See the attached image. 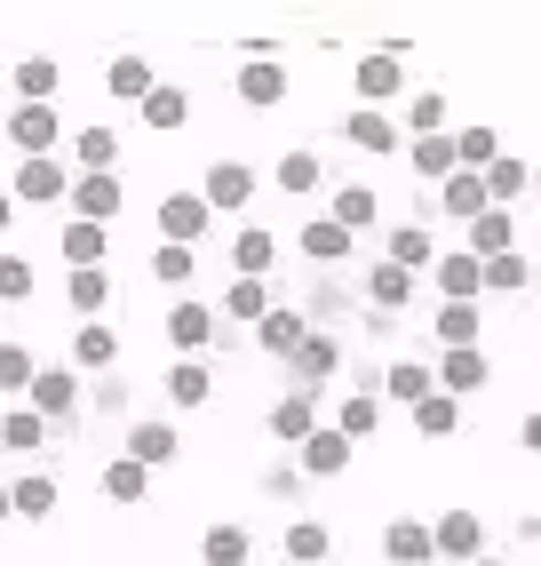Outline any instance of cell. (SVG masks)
Listing matches in <instances>:
<instances>
[{"mask_svg":"<svg viewBox=\"0 0 541 566\" xmlns=\"http://www.w3.org/2000/svg\"><path fill=\"white\" fill-rule=\"evenodd\" d=\"M24 407L41 415L49 431H56V423H72V415L88 407V384H81V367H49V359H41V375H32V391H24Z\"/></svg>","mask_w":541,"mask_h":566,"instance_id":"cell-1","label":"cell"},{"mask_svg":"<svg viewBox=\"0 0 541 566\" xmlns=\"http://www.w3.org/2000/svg\"><path fill=\"white\" fill-rule=\"evenodd\" d=\"M0 128H9V144H17V160H56L64 153V120H56V104H9V120H0Z\"/></svg>","mask_w":541,"mask_h":566,"instance_id":"cell-2","label":"cell"},{"mask_svg":"<svg viewBox=\"0 0 541 566\" xmlns=\"http://www.w3.org/2000/svg\"><path fill=\"white\" fill-rule=\"evenodd\" d=\"M160 335L176 344V359H200L208 344H223V312H215V304H200V295H176L168 319H160Z\"/></svg>","mask_w":541,"mask_h":566,"instance_id":"cell-3","label":"cell"},{"mask_svg":"<svg viewBox=\"0 0 541 566\" xmlns=\"http://www.w3.org/2000/svg\"><path fill=\"white\" fill-rule=\"evenodd\" d=\"M17 208H72V160H17Z\"/></svg>","mask_w":541,"mask_h":566,"instance_id":"cell-4","label":"cell"},{"mask_svg":"<svg viewBox=\"0 0 541 566\" xmlns=\"http://www.w3.org/2000/svg\"><path fill=\"white\" fill-rule=\"evenodd\" d=\"M342 375V335L335 327H311V344L287 359V391H327Z\"/></svg>","mask_w":541,"mask_h":566,"instance_id":"cell-5","label":"cell"},{"mask_svg":"<svg viewBox=\"0 0 541 566\" xmlns=\"http://www.w3.org/2000/svg\"><path fill=\"white\" fill-rule=\"evenodd\" d=\"M255 192H263V176H255L247 160H215V168L200 176V200H208L215 216H247Z\"/></svg>","mask_w":541,"mask_h":566,"instance_id":"cell-6","label":"cell"},{"mask_svg":"<svg viewBox=\"0 0 541 566\" xmlns=\"http://www.w3.org/2000/svg\"><path fill=\"white\" fill-rule=\"evenodd\" d=\"M351 88H359L367 112H382V104L406 88V56H399V49H367V56L351 64Z\"/></svg>","mask_w":541,"mask_h":566,"instance_id":"cell-7","label":"cell"},{"mask_svg":"<svg viewBox=\"0 0 541 566\" xmlns=\"http://www.w3.org/2000/svg\"><path fill=\"white\" fill-rule=\"evenodd\" d=\"M319 423H327L319 391H279V399H270V415H263V431L279 439V447H303V439H311Z\"/></svg>","mask_w":541,"mask_h":566,"instance_id":"cell-8","label":"cell"},{"mask_svg":"<svg viewBox=\"0 0 541 566\" xmlns=\"http://www.w3.org/2000/svg\"><path fill=\"white\" fill-rule=\"evenodd\" d=\"M120 455H136L144 471H168V463H183V431L168 423V415H144V423H128Z\"/></svg>","mask_w":541,"mask_h":566,"instance_id":"cell-9","label":"cell"},{"mask_svg":"<svg viewBox=\"0 0 541 566\" xmlns=\"http://www.w3.org/2000/svg\"><path fill=\"white\" fill-rule=\"evenodd\" d=\"M342 144H351V153H406V120H391V112H367V104H351L342 112Z\"/></svg>","mask_w":541,"mask_h":566,"instance_id":"cell-10","label":"cell"},{"mask_svg":"<svg viewBox=\"0 0 541 566\" xmlns=\"http://www.w3.org/2000/svg\"><path fill=\"white\" fill-rule=\"evenodd\" d=\"M208 223H215V208L200 200V184L160 200V240H168V248H200V240H208Z\"/></svg>","mask_w":541,"mask_h":566,"instance_id":"cell-11","label":"cell"},{"mask_svg":"<svg viewBox=\"0 0 541 566\" xmlns=\"http://www.w3.org/2000/svg\"><path fill=\"white\" fill-rule=\"evenodd\" d=\"M270 184H279L287 200H319V192H335V184H327V160L311 153V144H287V153L270 160Z\"/></svg>","mask_w":541,"mask_h":566,"instance_id":"cell-12","label":"cell"},{"mask_svg":"<svg viewBox=\"0 0 541 566\" xmlns=\"http://www.w3.org/2000/svg\"><path fill=\"white\" fill-rule=\"evenodd\" d=\"M120 200H128V176H72V208L64 216H81V223H120Z\"/></svg>","mask_w":541,"mask_h":566,"instance_id":"cell-13","label":"cell"},{"mask_svg":"<svg viewBox=\"0 0 541 566\" xmlns=\"http://www.w3.org/2000/svg\"><path fill=\"white\" fill-rule=\"evenodd\" d=\"M231 96L270 112V104H287V64L279 56H240V72H231Z\"/></svg>","mask_w":541,"mask_h":566,"instance_id":"cell-14","label":"cell"},{"mask_svg":"<svg viewBox=\"0 0 541 566\" xmlns=\"http://www.w3.org/2000/svg\"><path fill=\"white\" fill-rule=\"evenodd\" d=\"M295 248H303V263H319V272H342V263H351V232H342L335 216H303V232H295Z\"/></svg>","mask_w":541,"mask_h":566,"instance_id":"cell-15","label":"cell"},{"mask_svg":"<svg viewBox=\"0 0 541 566\" xmlns=\"http://www.w3.org/2000/svg\"><path fill=\"white\" fill-rule=\"evenodd\" d=\"M382 566H438L431 518H391V526H382Z\"/></svg>","mask_w":541,"mask_h":566,"instance_id":"cell-16","label":"cell"},{"mask_svg":"<svg viewBox=\"0 0 541 566\" xmlns=\"http://www.w3.org/2000/svg\"><path fill=\"white\" fill-rule=\"evenodd\" d=\"M431 535H438V558H454V566L486 558V518H478V511H438Z\"/></svg>","mask_w":541,"mask_h":566,"instance_id":"cell-17","label":"cell"},{"mask_svg":"<svg viewBox=\"0 0 541 566\" xmlns=\"http://www.w3.org/2000/svg\"><path fill=\"white\" fill-rule=\"evenodd\" d=\"M382 263H399V272H438V240H431V223H391L382 232Z\"/></svg>","mask_w":541,"mask_h":566,"instance_id":"cell-18","label":"cell"},{"mask_svg":"<svg viewBox=\"0 0 541 566\" xmlns=\"http://www.w3.org/2000/svg\"><path fill=\"white\" fill-rule=\"evenodd\" d=\"M270 263H279V232L270 223H240L231 232V280H270Z\"/></svg>","mask_w":541,"mask_h":566,"instance_id":"cell-19","label":"cell"},{"mask_svg":"<svg viewBox=\"0 0 541 566\" xmlns=\"http://www.w3.org/2000/svg\"><path fill=\"white\" fill-rule=\"evenodd\" d=\"M72 367H81V375H120V327L81 319V327H72Z\"/></svg>","mask_w":541,"mask_h":566,"instance_id":"cell-20","label":"cell"},{"mask_svg":"<svg viewBox=\"0 0 541 566\" xmlns=\"http://www.w3.org/2000/svg\"><path fill=\"white\" fill-rule=\"evenodd\" d=\"M351 455H359V447H351V439H342L335 423H319L311 439H303V447H295V463H303V479H342V471H351Z\"/></svg>","mask_w":541,"mask_h":566,"instance_id":"cell-21","label":"cell"},{"mask_svg":"<svg viewBox=\"0 0 541 566\" xmlns=\"http://www.w3.org/2000/svg\"><path fill=\"white\" fill-rule=\"evenodd\" d=\"M327 551H335V526H327V518L303 511V518L279 526V558H287V566H327Z\"/></svg>","mask_w":541,"mask_h":566,"instance_id":"cell-22","label":"cell"},{"mask_svg":"<svg viewBox=\"0 0 541 566\" xmlns=\"http://www.w3.org/2000/svg\"><path fill=\"white\" fill-rule=\"evenodd\" d=\"M303 344H311V312H295V304H279V312H270L263 327H255V352H270V359H295Z\"/></svg>","mask_w":541,"mask_h":566,"instance_id":"cell-23","label":"cell"},{"mask_svg":"<svg viewBox=\"0 0 541 566\" xmlns=\"http://www.w3.org/2000/svg\"><path fill=\"white\" fill-rule=\"evenodd\" d=\"M431 391H438V367H431V359H391V367H382V399H391V407L414 415Z\"/></svg>","mask_w":541,"mask_h":566,"instance_id":"cell-24","label":"cell"},{"mask_svg":"<svg viewBox=\"0 0 541 566\" xmlns=\"http://www.w3.org/2000/svg\"><path fill=\"white\" fill-rule=\"evenodd\" d=\"M327 216L359 240V232H374V223H382V192H374V184H335V192H327Z\"/></svg>","mask_w":541,"mask_h":566,"instance_id":"cell-25","label":"cell"},{"mask_svg":"<svg viewBox=\"0 0 541 566\" xmlns=\"http://www.w3.org/2000/svg\"><path fill=\"white\" fill-rule=\"evenodd\" d=\"M382 407H391V399H382V391H342V399H335V415H327V423H335L342 439H351V447H359V439H382Z\"/></svg>","mask_w":541,"mask_h":566,"instance_id":"cell-26","label":"cell"},{"mask_svg":"<svg viewBox=\"0 0 541 566\" xmlns=\"http://www.w3.org/2000/svg\"><path fill=\"white\" fill-rule=\"evenodd\" d=\"M191 104H200V96H191L183 81H160L136 112H144V128H151V136H176V128H191Z\"/></svg>","mask_w":541,"mask_h":566,"instance_id":"cell-27","label":"cell"},{"mask_svg":"<svg viewBox=\"0 0 541 566\" xmlns=\"http://www.w3.org/2000/svg\"><path fill=\"white\" fill-rule=\"evenodd\" d=\"M478 295H486V263L470 248L438 255V304H478Z\"/></svg>","mask_w":541,"mask_h":566,"instance_id":"cell-28","label":"cell"},{"mask_svg":"<svg viewBox=\"0 0 541 566\" xmlns=\"http://www.w3.org/2000/svg\"><path fill=\"white\" fill-rule=\"evenodd\" d=\"M104 248H112V232H104V223H81V216H64V232H56V255L72 263V272H104Z\"/></svg>","mask_w":541,"mask_h":566,"instance_id":"cell-29","label":"cell"},{"mask_svg":"<svg viewBox=\"0 0 541 566\" xmlns=\"http://www.w3.org/2000/svg\"><path fill=\"white\" fill-rule=\"evenodd\" d=\"M359 295H367V312H406L414 304V272H399V263H367V280H359Z\"/></svg>","mask_w":541,"mask_h":566,"instance_id":"cell-30","label":"cell"},{"mask_svg":"<svg viewBox=\"0 0 541 566\" xmlns=\"http://www.w3.org/2000/svg\"><path fill=\"white\" fill-rule=\"evenodd\" d=\"M231 327H263L270 312H279V295H270V280H231L223 287V304H215Z\"/></svg>","mask_w":541,"mask_h":566,"instance_id":"cell-31","label":"cell"},{"mask_svg":"<svg viewBox=\"0 0 541 566\" xmlns=\"http://www.w3.org/2000/svg\"><path fill=\"white\" fill-rule=\"evenodd\" d=\"M462 248H470L478 263H494V255H518V216L510 208H486L470 232H462Z\"/></svg>","mask_w":541,"mask_h":566,"instance_id":"cell-32","label":"cell"},{"mask_svg":"<svg viewBox=\"0 0 541 566\" xmlns=\"http://www.w3.org/2000/svg\"><path fill=\"white\" fill-rule=\"evenodd\" d=\"M160 391H168L176 415H191V407H208V399H215V375H208V359H176V367L160 375Z\"/></svg>","mask_w":541,"mask_h":566,"instance_id":"cell-33","label":"cell"},{"mask_svg":"<svg viewBox=\"0 0 541 566\" xmlns=\"http://www.w3.org/2000/svg\"><path fill=\"white\" fill-rule=\"evenodd\" d=\"M406 168H414L422 184H446V176H462V153H454V128H446V136H406Z\"/></svg>","mask_w":541,"mask_h":566,"instance_id":"cell-34","label":"cell"},{"mask_svg":"<svg viewBox=\"0 0 541 566\" xmlns=\"http://www.w3.org/2000/svg\"><path fill=\"white\" fill-rule=\"evenodd\" d=\"M494 384V359H486V344L478 352H438V391L446 399H462V391H486Z\"/></svg>","mask_w":541,"mask_h":566,"instance_id":"cell-35","label":"cell"},{"mask_svg":"<svg viewBox=\"0 0 541 566\" xmlns=\"http://www.w3.org/2000/svg\"><path fill=\"white\" fill-rule=\"evenodd\" d=\"M72 176H120V136L112 128H72Z\"/></svg>","mask_w":541,"mask_h":566,"instance_id":"cell-36","label":"cell"},{"mask_svg":"<svg viewBox=\"0 0 541 566\" xmlns=\"http://www.w3.org/2000/svg\"><path fill=\"white\" fill-rule=\"evenodd\" d=\"M104 88H112V96H120V104H144L151 88H160V72H151V56H136V49H120V56H112V64H104Z\"/></svg>","mask_w":541,"mask_h":566,"instance_id":"cell-37","label":"cell"},{"mask_svg":"<svg viewBox=\"0 0 541 566\" xmlns=\"http://www.w3.org/2000/svg\"><path fill=\"white\" fill-rule=\"evenodd\" d=\"M247 558H255V535H247L240 518H215L208 535H200V566H247Z\"/></svg>","mask_w":541,"mask_h":566,"instance_id":"cell-38","label":"cell"},{"mask_svg":"<svg viewBox=\"0 0 541 566\" xmlns=\"http://www.w3.org/2000/svg\"><path fill=\"white\" fill-rule=\"evenodd\" d=\"M351 304L367 312V295H359L351 280H342V272H319V280H311V327H335V319L351 312Z\"/></svg>","mask_w":541,"mask_h":566,"instance_id":"cell-39","label":"cell"},{"mask_svg":"<svg viewBox=\"0 0 541 566\" xmlns=\"http://www.w3.org/2000/svg\"><path fill=\"white\" fill-rule=\"evenodd\" d=\"M9 81H17V104H56V96H64V72H56V56H24V64L9 72Z\"/></svg>","mask_w":541,"mask_h":566,"instance_id":"cell-40","label":"cell"},{"mask_svg":"<svg viewBox=\"0 0 541 566\" xmlns=\"http://www.w3.org/2000/svg\"><path fill=\"white\" fill-rule=\"evenodd\" d=\"M49 439H56V431H49L32 407H0V447H9V455H41Z\"/></svg>","mask_w":541,"mask_h":566,"instance_id":"cell-41","label":"cell"},{"mask_svg":"<svg viewBox=\"0 0 541 566\" xmlns=\"http://www.w3.org/2000/svg\"><path fill=\"white\" fill-rule=\"evenodd\" d=\"M96 486H104V503H144V495H151V471H144L136 455H112V463L96 471Z\"/></svg>","mask_w":541,"mask_h":566,"instance_id":"cell-42","label":"cell"},{"mask_svg":"<svg viewBox=\"0 0 541 566\" xmlns=\"http://www.w3.org/2000/svg\"><path fill=\"white\" fill-rule=\"evenodd\" d=\"M478 335H486L478 304H438V352H478Z\"/></svg>","mask_w":541,"mask_h":566,"instance_id":"cell-43","label":"cell"},{"mask_svg":"<svg viewBox=\"0 0 541 566\" xmlns=\"http://www.w3.org/2000/svg\"><path fill=\"white\" fill-rule=\"evenodd\" d=\"M9 495H17V518H56V471H24V479H9Z\"/></svg>","mask_w":541,"mask_h":566,"instance_id":"cell-44","label":"cell"},{"mask_svg":"<svg viewBox=\"0 0 541 566\" xmlns=\"http://www.w3.org/2000/svg\"><path fill=\"white\" fill-rule=\"evenodd\" d=\"M64 304L81 312V319H104V304H112V272H64Z\"/></svg>","mask_w":541,"mask_h":566,"instance_id":"cell-45","label":"cell"},{"mask_svg":"<svg viewBox=\"0 0 541 566\" xmlns=\"http://www.w3.org/2000/svg\"><path fill=\"white\" fill-rule=\"evenodd\" d=\"M486 192H494V208H510V200H526V192H533V168H526L518 153H501V160L486 168Z\"/></svg>","mask_w":541,"mask_h":566,"instance_id":"cell-46","label":"cell"},{"mask_svg":"<svg viewBox=\"0 0 541 566\" xmlns=\"http://www.w3.org/2000/svg\"><path fill=\"white\" fill-rule=\"evenodd\" d=\"M191 272H200V248H168V240L151 248V280H160V287H176V295H183V287H191Z\"/></svg>","mask_w":541,"mask_h":566,"instance_id":"cell-47","label":"cell"},{"mask_svg":"<svg viewBox=\"0 0 541 566\" xmlns=\"http://www.w3.org/2000/svg\"><path fill=\"white\" fill-rule=\"evenodd\" d=\"M32 375H41V359H32V344H0V391H9L17 407H24V391H32Z\"/></svg>","mask_w":541,"mask_h":566,"instance_id":"cell-48","label":"cell"},{"mask_svg":"<svg viewBox=\"0 0 541 566\" xmlns=\"http://www.w3.org/2000/svg\"><path fill=\"white\" fill-rule=\"evenodd\" d=\"M406 136H446V88H414L406 96Z\"/></svg>","mask_w":541,"mask_h":566,"instance_id":"cell-49","label":"cell"},{"mask_svg":"<svg viewBox=\"0 0 541 566\" xmlns=\"http://www.w3.org/2000/svg\"><path fill=\"white\" fill-rule=\"evenodd\" d=\"M454 153H462V168H470V176H486V168L501 160V128H454Z\"/></svg>","mask_w":541,"mask_h":566,"instance_id":"cell-50","label":"cell"},{"mask_svg":"<svg viewBox=\"0 0 541 566\" xmlns=\"http://www.w3.org/2000/svg\"><path fill=\"white\" fill-rule=\"evenodd\" d=\"M414 431H422V439H454V431H462V399L431 391V399L414 407Z\"/></svg>","mask_w":541,"mask_h":566,"instance_id":"cell-51","label":"cell"},{"mask_svg":"<svg viewBox=\"0 0 541 566\" xmlns=\"http://www.w3.org/2000/svg\"><path fill=\"white\" fill-rule=\"evenodd\" d=\"M518 287H533V263L526 255H494L486 263V295H518Z\"/></svg>","mask_w":541,"mask_h":566,"instance_id":"cell-52","label":"cell"},{"mask_svg":"<svg viewBox=\"0 0 541 566\" xmlns=\"http://www.w3.org/2000/svg\"><path fill=\"white\" fill-rule=\"evenodd\" d=\"M32 287H41V272H32V255H0V304H24Z\"/></svg>","mask_w":541,"mask_h":566,"instance_id":"cell-53","label":"cell"},{"mask_svg":"<svg viewBox=\"0 0 541 566\" xmlns=\"http://www.w3.org/2000/svg\"><path fill=\"white\" fill-rule=\"evenodd\" d=\"M255 486H263L270 503H295V495H303V463H295V455H287V463H263V479H255Z\"/></svg>","mask_w":541,"mask_h":566,"instance_id":"cell-54","label":"cell"},{"mask_svg":"<svg viewBox=\"0 0 541 566\" xmlns=\"http://www.w3.org/2000/svg\"><path fill=\"white\" fill-rule=\"evenodd\" d=\"M128 407V384L120 375H88V415H120Z\"/></svg>","mask_w":541,"mask_h":566,"instance_id":"cell-55","label":"cell"},{"mask_svg":"<svg viewBox=\"0 0 541 566\" xmlns=\"http://www.w3.org/2000/svg\"><path fill=\"white\" fill-rule=\"evenodd\" d=\"M518 439H526V447H533V455H541V407L526 415V431H518Z\"/></svg>","mask_w":541,"mask_h":566,"instance_id":"cell-56","label":"cell"},{"mask_svg":"<svg viewBox=\"0 0 541 566\" xmlns=\"http://www.w3.org/2000/svg\"><path fill=\"white\" fill-rule=\"evenodd\" d=\"M9 223H17V192L0 184V232H9Z\"/></svg>","mask_w":541,"mask_h":566,"instance_id":"cell-57","label":"cell"},{"mask_svg":"<svg viewBox=\"0 0 541 566\" xmlns=\"http://www.w3.org/2000/svg\"><path fill=\"white\" fill-rule=\"evenodd\" d=\"M0 518H17V495H9V479H0Z\"/></svg>","mask_w":541,"mask_h":566,"instance_id":"cell-58","label":"cell"},{"mask_svg":"<svg viewBox=\"0 0 541 566\" xmlns=\"http://www.w3.org/2000/svg\"><path fill=\"white\" fill-rule=\"evenodd\" d=\"M470 566H501V558H494V551H486V558H470Z\"/></svg>","mask_w":541,"mask_h":566,"instance_id":"cell-59","label":"cell"},{"mask_svg":"<svg viewBox=\"0 0 541 566\" xmlns=\"http://www.w3.org/2000/svg\"><path fill=\"white\" fill-rule=\"evenodd\" d=\"M279 566H287V558H279Z\"/></svg>","mask_w":541,"mask_h":566,"instance_id":"cell-60","label":"cell"}]
</instances>
